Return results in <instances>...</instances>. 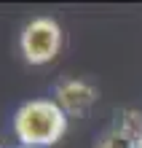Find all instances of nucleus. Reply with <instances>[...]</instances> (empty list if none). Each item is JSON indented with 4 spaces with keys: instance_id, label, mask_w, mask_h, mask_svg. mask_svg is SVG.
<instances>
[{
    "instance_id": "1",
    "label": "nucleus",
    "mask_w": 142,
    "mask_h": 148,
    "mask_svg": "<svg viewBox=\"0 0 142 148\" xmlns=\"http://www.w3.org/2000/svg\"><path fill=\"white\" fill-rule=\"evenodd\" d=\"M11 124L19 145L51 148L67 132V113L54 100H27L16 108Z\"/></svg>"
},
{
    "instance_id": "2",
    "label": "nucleus",
    "mask_w": 142,
    "mask_h": 148,
    "mask_svg": "<svg viewBox=\"0 0 142 148\" xmlns=\"http://www.w3.org/2000/svg\"><path fill=\"white\" fill-rule=\"evenodd\" d=\"M19 51L27 65H48L62 51V27L51 16H35L19 32Z\"/></svg>"
},
{
    "instance_id": "3",
    "label": "nucleus",
    "mask_w": 142,
    "mask_h": 148,
    "mask_svg": "<svg viewBox=\"0 0 142 148\" xmlns=\"http://www.w3.org/2000/svg\"><path fill=\"white\" fill-rule=\"evenodd\" d=\"M54 102L67 116H83L96 102V89L83 78H65L54 86Z\"/></svg>"
},
{
    "instance_id": "4",
    "label": "nucleus",
    "mask_w": 142,
    "mask_h": 148,
    "mask_svg": "<svg viewBox=\"0 0 142 148\" xmlns=\"http://www.w3.org/2000/svg\"><path fill=\"white\" fill-rule=\"evenodd\" d=\"M94 148H137V137L129 135L123 127H110L107 132H102L99 137H96Z\"/></svg>"
},
{
    "instance_id": "5",
    "label": "nucleus",
    "mask_w": 142,
    "mask_h": 148,
    "mask_svg": "<svg viewBox=\"0 0 142 148\" xmlns=\"http://www.w3.org/2000/svg\"><path fill=\"white\" fill-rule=\"evenodd\" d=\"M137 148H142V137H139V140H137Z\"/></svg>"
},
{
    "instance_id": "6",
    "label": "nucleus",
    "mask_w": 142,
    "mask_h": 148,
    "mask_svg": "<svg viewBox=\"0 0 142 148\" xmlns=\"http://www.w3.org/2000/svg\"><path fill=\"white\" fill-rule=\"evenodd\" d=\"M16 148H27V145H16Z\"/></svg>"
}]
</instances>
